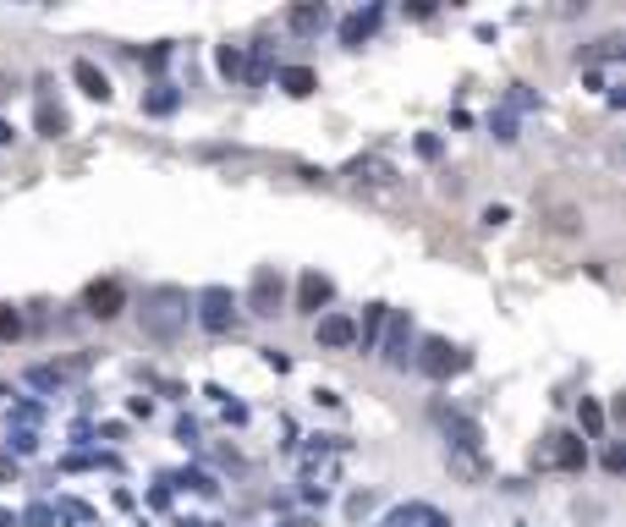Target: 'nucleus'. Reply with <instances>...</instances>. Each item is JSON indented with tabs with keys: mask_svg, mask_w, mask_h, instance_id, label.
Wrapping results in <instances>:
<instances>
[{
	"mask_svg": "<svg viewBox=\"0 0 626 527\" xmlns=\"http://www.w3.org/2000/svg\"><path fill=\"white\" fill-rule=\"evenodd\" d=\"M451 467H456L461 478H484V461H478V456H461V450H456V456H451Z\"/></svg>",
	"mask_w": 626,
	"mask_h": 527,
	"instance_id": "10",
	"label": "nucleus"
},
{
	"mask_svg": "<svg viewBox=\"0 0 626 527\" xmlns=\"http://www.w3.org/2000/svg\"><path fill=\"white\" fill-rule=\"evenodd\" d=\"M72 77L83 83V93H93V99H110V77L99 72L93 61H77V66H72Z\"/></svg>",
	"mask_w": 626,
	"mask_h": 527,
	"instance_id": "3",
	"label": "nucleus"
},
{
	"mask_svg": "<svg viewBox=\"0 0 626 527\" xmlns=\"http://www.w3.org/2000/svg\"><path fill=\"white\" fill-rule=\"evenodd\" d=\"M121 303H126L121 280H93V286H88V313H99V319H116V313H121Z\"/></svg>",
	"mask_w": 626,
	"mask_h": 527,
	"instance_id": "1",
	"label": "nucleus"
},
{
	"mask_svg": "<svg viewBox=\"0 0 626 527\" xmlns=\"http://www.w3.org/2000/svg\"><path fill=\"white\" fill-rule=\"evenodd\" d=\"M61 126H66V116L50 110V105H39V132H45V138H61Z\"/></svg>",
	"mask_w": 626,
	"mask_h": 527,
	"instance_id": "8",
	"label": "nucleus"
},
{
	"mask_svg": "<svg viewBox=\"0 0 626 527\" xmlns=\"http://www.w3.org/2000/svg\"><path fill=\"white\" fill-rule=\"evenodd\" d=\"M204 303H209V313H204V319H209V324L220 329V324H225V291H209Z\"/></svg>",
	"mask_w": 626,
	"mask_h": 527,
	"instance_id": "11",
	"label": "nucleus"
},
{
	"mask_svg": "<svg viewBox=\"0 0 626 527\" xmlns=\"http://www.w3.org/2000/svg\"><path fill=\"white\" fill-rule=\"evenodd\" d=\"M286 88H291V93H313V72H308V66H291V72H286Z\"/></svg>",
	"mask_w": 626,
	"mask_h": 527,
	"instance_id": "9",
	"label": "nucleus"
},
{
	"mask_svg": "<svg viewBox=\"0 0 626 527\" xmlns=\"http://www.w3.org/2000/svg\"><path fill=\"white\" fill-rule=\"evenodd\" d=\"M555 445H549V461H555V467H582V440H572V434H549Z\"/></svg>",
	"mask_w": 626,
	"mask_h": 527,
	"instance_id": "2",
	"label": "nucleus"
},
{
	"mask_svg": "<svg viewBox=\"0 0 626 527\" xmlns=\"http://www.w3.org/2000/svg\"><path fill=\"white\" fill-rule=\"evenodd\" d=\"M423 352H428V357H423V369H428V374H451V369H461L456 346H445V341H428Z\"/></svg>",
	"mask_w": 626,
	"mask_h": 527,
	"instance_id": "4",
	"label": "nucleus"
},
{
	"mask_svg": "<svg viewBox=\"0 0 626 527\" xmlns=\"http://www.w3.org/2000/svg\"><path fill=\"white\" fill-rule=\"evenodd\" d=\"M582 423H588V428H599V423H605V412L593 407V401H582Z\"/></svg>",
	"mask_w": 626,
	"mask_h": 527,
	"instance_id": "13",
	"label": "nucleus"
},
{
	"mask_svg": "<svg viewBox=\"0 0 626 527\" xmlns=\"http://www.w3.org/2000/svg\"><path fill=\"white\" fill-rule=\"evenodd\" d=\"M17 329H22V319H17V313H12L6 303H0V341H12V336H17Z\"/></svg>",
	"mask_w": 626,
	"mask_h": 527,
	"instance_id": "12",
	"label": "nucleus"
},
{
	"mask_svg": "<svg viewBox=\"0 0 626 527\" xmlns=\"http://www.w3.org/2000/svg\"><path fill=\"white\" fill-rule=\"evenodd\" d=\"M324 296H329V280H324V275H303V286H297V303H303V308H319Z\"/></svg>",
	"mask_w": 626,
	"mask_h": 527,
	"instance_id": "5",
	"label": "nucleus"
},
{
	"mask_svg": "<svg viewBox=\"0 0 626 527\" xmlns=\"http://www.w3.org/2000/svg\"><path fill=\"white\" fill-rule=\"evenodd\" d=\"M319 336L341 346V341H352V324H346V319H324V324H319Z\"/></svg>",
	"mask_w": 626,
	"mask_h": 527,
	"instance_id": "7",
	"label": "nucleus"
},
{
	"mask_svg": "<svg viewBox=\"0 0 626 527\" xmlns=\"http://www.w3.org/2000/svg\"><path fill=\"white\" fill-rule=\"evenodd\" d=\"M275 296H280V286H275V275H270V270H264V275L253 280V308H258V313H270Z\"/></svg>",
	"mask_w": 626,
	"mask_h": 527,
	"instance_id": "6",
	"label": "nucleus"
}]
</instances>
